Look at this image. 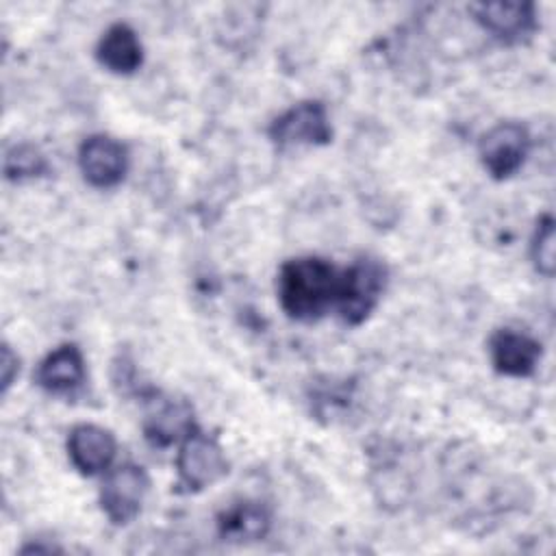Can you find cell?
<instances>
[{"label":"cell","mask_w":556,"mask_h":556,"mask_svg":"<svg viewBox=\"0 0 556 556\" xmlns=\"http://www.w3.org/2000/svg\"><path fill=\"white\" fill-rule=\"evenodd\" d=\"M217 534L230 543H254L263 541L271 528V513L258 500H239L219 510Z\"/></svg>","instance_id":"12"},{"label":"cell","mask_w":556,"mask_h":556,"mask_svg":"<svg viewBox=\"0 0 556 556\" xmlns=\"http://www.w3.org/2000/svg\"><path fill=\"white\" fill-rule=\"evenodd\" d=\"M193 428H195L193 408L187 400H176V397L152 400L143 417V434L154 447H167L172 443H180Z\"/></svg>","instance_id":"11"},{"label":"cell","mask_w":556,"mask_h":556,"mask_svg":"<svg viewBox=\"0 0 556 556\" xmlns=\"http://www.w3.org/2000/svg\"><path fill=\"white\" fill-rule=\"evenodd\" d=\"M117 452L115 437L96 424H78L67 437V456L83 476L104 473Z\"/></svg>","instance_id":"10"},{"label":"cell","mask_w":556,"mask_h":556,"mask_svg":"<svg viewBox=\"0 0 556 556\" xmlns=\"http://www.w3.org/2000/svg\"><path fill=\"white\" fill-rule=\"evenodd\" d=\"M541 343L519 330L502 328L491 334L489 341V356L491 365L497 374L510 378H526L536 371L541 361Z\"/></svg>","instance_id":"9"},{"label":"cell","mask_w":556,"mask_h":556,"mask_svg":"<svg viewBox=\"0 0 556 556\" xmlns=\"http://www.w3.org/2000/svg\"><path fill=\"white\" fill-rule=\"evenodd\" d=\"M0 369H2V391H7L13 382V378L20 371V361L17 354H13L11 345H2V358H0Z\"/></svg>","instance_id":"17"},{"label":"cell","mask_w":556,"mask_h":556,"mask_svg":"<svg viewBox=\"0 0 556 556\" xmlns=\"http://www.w3.org/2000/svg\"><path fill=\"white\" fill-rule=\"evenodd\" d=\"M530 258L534 269L541 276L545 278L554 276L556 248H554V217L549 213H545L534 226V235L530 241Z\"/></svg>","instance_id":"16"},{"label":"cell","mask_w":556,"mask_h":556,"mask_svg":"<svg viewBox=\"0 0 556 556\" xmlns=\"http://www.w3.org/2000/svg\"><path fill=\"white\" fill-rule=\"evenodd\" d=\"M473 20L502 43H519L536 30V7L532 2H476L469 7Z\"/></svg>","instance_id":"8"},{"label":"cell","mask_w":556,"mask_h":556,"mask_svg":"<svg viewBox=\"0 0 556 556\" xmlns=\"http://www.w3.org/2000/svg\"><path fill=\"white\" fill-rule=\"evenodd\" d=\"M50 172L46 156L33 143H15L4 154V176L13 182L41 178Z\"/></svg>","instance_id":"15"},{"label":"cell","mask_w":556,"mask_h":556,"mask_svg":"<svg viewBox=\"0 0 556 556\" xmlns=\"http://www.w3.org/2000/svg\"><path fill=\"white\" fill-rule=\"evenodd\" d=\"M341 269L321 256H298L280 265L276 291L280 308L295 321H317L334 308Z\"/></svg>","instance_id":"1"},{"label":"cell","mask_w":556,"mask_h":556,"mask_svg":"<svg viewBox=\"0 0 556 556\" xmlns=\"http://www.w3.org/2000/svg\"><path fill=\"white\" fill-rule=\"evenodd\" d=\"M148 489L150 478L143 467L135 463H124L117 465L115 469H109L100 486L102 513L115 526L130 523L139 515Z\"/></svg>","instance_id":"5"},{"label":"cell","mask_w":556,"mask_h":556,"mask_svg":"<svg viewBox=\"0 0 556 556\" xmlns=\"http://www.w3.org/2000/svg\"><path fill=\"white\" fill-rule=\"evenodd\" d=\"M387 285V267L380 258L358 256L350 267L341 269L339 293L334 311L345 326H361L378 300L382 298Z\"/></svg>","instance_id":"2"},{"label":"cell","mask_w":556,"mask_h":556,"mask_svg":"<svg viewBox=\"0 0 556 556\" xmlns=\"http://www.w3.org/2000/svg\"><path fill=\"white\" fill-rule=\"evenodd\" d=\"M530 152V132L519 122H500L480 139L478 154L486 174L506 180L519 172Z\"/></svg>","instance_id":"6"},{"label":"cell","mask_w":556,"mask_h":556,"mask_svg":"<svg viewBox=\"0 0 556 556\" xmlns=\"http://www.w3.org/2000/svg\"><path fill=\"white\" fill-rule=\"evenodd\" d=\"M78 167L91 187L111 189L128 172V150L111 135H89L78 148Z\"/></svg>","instance_id":"7"},{"label":"cell","mask_w":556,"mask_h":556,"mask_svg":"<svg viewBox=\"0 0 556 556\" xmlns=\"http://www.w3.org/2000/svg\"><path fill=\"white\" fill-rule=\"evenodd\" d=\"M176 471L178 484L185 486V491L195 493L217 482L228 471V463L222 445L200 428H193L180 441Z\"/></svg>","instance_id":"3"},{"label":"cell","mask_w":556,"mask_h":556,"mask_svg":"<svg viewBox=\"0 0 556 556\" xmlns=\"http://www.w3.org/2000/svg\"><path fill=\"white\" fill-rule=\"evenodd\" d=\"M98 63L113 74H132L143 63V48L137 33L124 24H111L96 43Z\"/></svg>","instance_id":"14"},{"label":"cell","mask_w":556,"mask_h":556,"mask_svg":"<svg viewBox=\"0 0 556 556\" xmlns=\"http://www.w3.org/2000/svg\"><path fill=\"white\" fill-rule=\"evenodd\" d=\"M35 382L52 395H70L85 382V358L78 345L63 343L35 369Z\"/></svg>","instance_id":"13"},{"label":"cell","mask_w":556,"mask_h":556,"mask_svg":"<svg viewBox=\"0 0 556 556\" xmlns=\"http://www.w3.org/2000/svg\"><path fill=\"white\" fill-rule=\"evenodd\" d=\"M267 135L278 150L326 146L332 139V126L319 100H304L280 113L269 124Z\"/></svg>","instance_id":"4"}]
</instances>
